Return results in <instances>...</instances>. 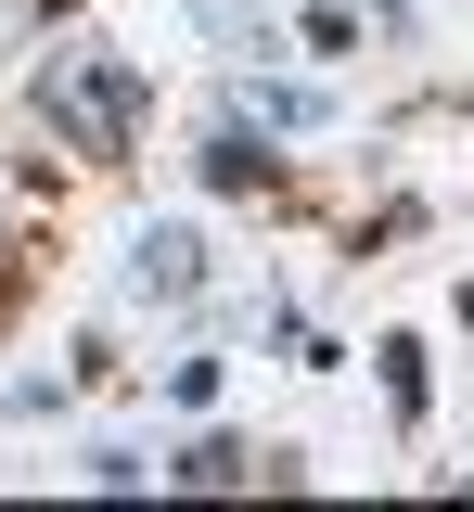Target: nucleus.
Instances as JSON below:
<instances>
[{
  "label": "nucleus",
  "instance_id": "obj_1",
  "mask_svg": "<svg viewBox=\"0 0 474 512\" xmlns=\"http://www.w3.org/2000/svg\"><path fill=\"white\" fill-rule=\"evenodd\" d=\"M141 282H193V231H154L141 244Z\"/></svg>",
  "mask_w": 474,
  "mask_h": 512
}]
</instances>
